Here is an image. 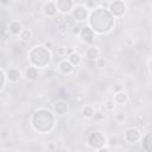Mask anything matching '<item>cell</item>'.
<instances>
[{"mask_svg": "<svg viewBox=\"0 0 152 152\" xmlns=\"http://www.w3.org/2000/svg\"><path fill=\"white\" fill-rule=\"evenodd\" d=\"M6 75H7V78L11 81V82H17L20 80L21 77V74H20V70L15 69V68H11L6 71Z\"/></svg>", "mask_w": 152, "mask_h": 152, "instance_id": "14", "label": "cell"}, {"mask_svg": "<svg viewBox=\"0 0 152 152\" xmlns=\"http://www.w3.org/2000/svg\"><path fill=\"white\" fill-rule=\"evenodd\" d=\"M68 61H69L74 66H75V65H78V64L81 63V55H80L78 52H75V51H74V52L68 57Z\"/></svg>", "mask_w": 152, "mask_h": 152, "instance_id": "21", "label": "cell"}, {"mask_svg": "<svg viewBox=\"0 0 152 152\" xmlns=\"http://www.w3.org/2000/svg\"><path fill=\"white\" fill-rule=\"evenodd\" d=\"M50 59H51V55L44 45L34 46L28 52V61L31 63V66L45 68L50 63Z\"/></svg>", "mask_w": 152, "mask_h": 152, "instance_id": "3", "label": "cell"}, {"mask_svg": "<svg viewBox=\"0 0 152 152\" xmlns=\"http://www.w3.org/2000/svg\"><path fill=\"white\" fill-rule=\"evenodd\" d=\"M72 52H74V49L71 48H57L56 56L58 58H65V57H69Z\"/></svg>", "mask_w": 152, "mask_h": 152, "instance_id": "15", "label": "cell"}, {"mask_svg": "<svg viewBox=\"0 0 152 152\" xmlns=\"http://www.w3.org/2000/svg\"><path fill=\"white\" fill-rule=\"evenodd\" d=\"M142 147L146 152H152V131L147 132L142 138H141Z\"/></svg>", "mask_w": 152, "mask_h": 152, "instance_id": "12", "label": "cell"}, {"mask_svg": "<svg viewBox=\"0 0 152 152\" xmlns=\"http://www.w3.org/2000/svg\"><path fill=\"white\" fill-rule=\"evenodd\" d=\"M150 69H151V71H152V59L150 61Z\"/></svg>", "mask_w": 152, "mask_h": 152, "instance_id": "32", "label": "cell"}, {"mask_svg": "<svg viewBox=\"0 0 152 152\" xmlns=\"http://www.w3.org/2000/svg\"><path fill=\"white\" fill-rule=\"evenodd\" d=\"M86 55H87L88 59L94 61V62H96V61L100 58V57H99V50H97V48H95V46L88 48L87 51H86Z\"/></svg>", "mask_w": 152, "mask_h": 152, "instance_id": "16", "label": "cell"}, {"mask_svg": "<svg viewBox=\"0 0 152 152\" xmlns=\"http://www.w3.org/2000/svg\"><path fill=\"white\" fill-rule=\"evenodd\" d=\"M126 10H127V6L124 1H112L109 2V8L108 11L110 12V14L113 17H122L125 13H126Z\"/></svg>", "mask_w": 152, "mask_h": 152, "instance_id": "5", "label": "cell"}, {"mask_svg": "<svg viewBox=\"0 0 152 152\" xmlns=\"http://www.w3.org/2000/svg\"><path fill=\"white\" fill-rule=\"evenodd\" d=\"M114 24L113 15L107 8L103 7H96L94 11L90 13L89 17V26L93 28L95 33H107L108 31L112 30Z\"/></svg>", "mask_w": 152, "mask_h": 152, "instance_id": "1", "label": "cell"}, {"mask_svg": "<svg viewBox=\"0 0 152 152\" xmlns=\"http://www.w3.org/2000/svg\"><path fill=\"white\" fill-rule=\"evenodd\" d=\"M94 118H95V120H99V119H101V118H104V114L101 113V112H96L95 115H94Z\"/></svg>", "mask_w": 152, "mask_h": 152, "instance_id": "28", "label": "cell"}, {"mask_svg": "<svg viewBox=\"0 0 152 152\" xmlns=\"http://www.w3.org/2000/svg\"><path fill=\"white\" fill-rule=\"evenodd\" d=\"M44 46H45L46 49H51V48H52V43H51V42H45V43H44Z\"/></svg>", "mask_w": 152, "mask_h": 152, "instance_id": "29", "label": "cell"}, {"mask_svg": "<svg viewBox=\"0 0 152 152\" xmlns=\"http://www.w3.org/2000/svg\"><path fill=\"white\" fill-rule=\"evenodd\" d=\"M56 4H57L58 11L62 12V13H68L75 6V4L70 0H58V1H56Z\"/></svg>", "mask_w": 152, "mask_h": 152, "instance_id": "10", "label": "cell"}, {"mask_svg": "<svg viewBox=\"0 0 152 152\" xmlns=\"http://www.w3.org/2000/svg\"><path fill=\"white\" fill-rule=\"evenodd\" d=\"M112 146H114V145H116V139H114V138H112L110 139V142H109Z\"/></svg>", "mask_w": 152, "mask_h": 152, "instance_id": "31", "label": "cell"}, {"mask_svg": "<svg viewBox=\"0 0 152 152\" xmlns=\"http://www.w3.org/2000/svg\"><path fill=\"white\" fill-rule=\"evenodd\" d=\"M95 109H94V107L93 106H89V104H86L83 108H82V115L84 116V118H87V119H90V118H93L94 115H95Z\"/></svg>", "mask_w": 152, "mask_h": 152, "instance_id": "19", "label": "cell"}, {"mask_svg": "<svg viewBox=\"0 0 152 152\" xmlns=\"http://www.w3.org/2000/svg\"><path fill=\"white\" fill-rule=\"evenodd\" d=\"M124 138L127 142L129 144H135L137 141L141 140V133L139 132V129L134 128V127H129L125 131V134H124Z\"/></svg>", "mask_w": 152, "mask_h": 152, "instance_id": "7", "label": "cell"}, {"mask_svg": "<svg viewBox=\"0 0 152 152\" xmlns=\"http://www.w3.org/2000/svg\"><path fill=\"white\" fill-rule=\"evenodd\" d=\"M0 77H1V83H0V89L2 90L5 88V84H6V78H7V75H6V70L4 68L0 69Z\"/></svg>", "mask_w": 152, "mask_h": 152, "instance_id": "24", "label": "cell"}, {"mask_svg": "<svg viewBox=\"0 0 152 152\" xmlns=\"http://www.w3.org/2000/svg\"><path fill=\"white\" fill-rule=\"evenodd\" d=\"M66 109H68V103L64 100H59V101H57L55 103V112L57 114L62 115V114H64L66 112Z\"/></svg>", "mask_w": 152, "mask_h": 152, "instance_id": "17", "label": "cell"}, {"mask_svg": "<svg viewBox=\"0 0 152 152\" xmlns=\"http://www.w3.org/2000/svg\"><path fill=\"white\" fill-rule=\"evenodd\" d=\"M43 12L46 17H55L56 13L58 12V8H57V4L55 1H48L44 4L43 6Z\"/></svg>", "mask_w": 152, "mask_h": 152, "instance_id": "9", "label": "cell"}, {"mask_svg": "<svg viewBox=\"0 0 152 152\" xmlns=\"http://www.w3.org/2000/svg\"><path fill=\"white\" fill-rule=\"evenodd\" d=\"M97 152H108V147H101V148H99L97 150Z\"/></svg>", "mask_w": 152, "mask_h": 152, "instance_id": "30", "label": "cell"}, {"mask_svg": "<svg viewBox=\"0 0 152 152\" xmlns=\"http://www.w3.org/2000/svg\"><path fill=\"white\" fill-rule=\"evenodd\" d=\"M31 124L34 131L39 133H48L55 126V118L50 110L45 108H40L34 112Z\"/></svg>", "mask_w": 152, "mask_h": 152, "instance_id": "2", "label": "cell"}, {"mask_svg": "<svg viewBox=\"0 0 152 152\" xmlns=\"http://www.w3.org/2000/svg\"><path fill=\"white\" fill-rule=\"evenodd\" d=\"M88 144L90 147L95 148V150H99L101 147L104 146L106 144V137L99 132V131H95V132H91L88 137Z\"/></svg>", "mask_w": 152, "mask_h": 152, "instance_id": "4", "label": "cell"}, {"mask_svg": "<svg viewBox=\"0 0 152 152\" xmlns=\"http://www.w3.org/2000/svg\"><path fill=\"white\" fill-rule=\"evenodd\" d=\"M115 119H116V121H119V122H121V121H124V119H125V113H118L116 114V116H115Z\"/></svg>", "mask_w": 152, "mask_h": 152, "instance_id": "27", "label": "cell"}, {"mask_svg": "<svg viewBox=\"0 0 152 152\" xmlns=\"http://www.w3.org/2000/svg\"><path fill=\"white\" fill-rule=\"evenodd\" d=\"M104 108L107 109V110H114V108H115V102L113 101V100H110V101H107L106 102V104H104Z\"/></svg>", "mask_w": 152, "mask_h": 152, "instance_id": "25", "label": "cell"}, {"mask_svg": "<svg viewBox=\"0 0 152 152\" xmlns=\"http://www.w3.org/2000/svg\"><path fill=\"white\" fill-rule=\"evenodd\" d=\"M88 17V7L86 5H75L72 8V19L77 21H83Z\"/></svg>", "mask_w": 152, "mask_h": 152, "instance_id": "6", "label": "cell"}, {"mask_svg": "<svg viewBox=\"0 0 152 152\" xmlns=\"http://www.w3.org/2000/svg\"><path fill=\"white\" fill-rule=\"evenodd\" d=\"M80 37L86 43H93L94 42V37H95V32L93 31V28L89 25H86V26H83L81 28Z\"/></svg>", "mask_w": 152, "mask_h": 152, "instance_id": "8", "label": "cell"}, {"mask_svg": "<svg viewBox=\"0 0 152 152\" xmlns=\"http://www.w3.org/2000/svg\"><path fill=\"white\" fill-rule=\"evenodd\" d=\"M113 101H114L115 103H118V104H122V103H125V102L127 101V94H126L124 90L118 91V93H115Z\"/></svg>", "mask_w": 152, "mask_h": 152, "instance_id": "18", "label": "cell"}, {"mask_svg": "<svg viewBox=\"0 0 152 152\" xmlns=\"http://www.w3.org/2000/svg\"><path fill=\"white\" fill-rule=\"evenodd\" d=\"M68 28H69V26H68L66 24H64L63 21H61V23L58 24V26H57V32H58L61 36H65L66 32H68Z\"/></svg>", "mask_w": 152, "mask_h": 152, "instance_id": "23", "label": "cell"}, {"mask_svg": "<svg viewBox=\"0 0 152 152\" xmlns=\"http://www.w3.org/2000/svg\"><path fill=\"white\" fill-rule=\"evenodd\" d=\"M81 28H82V27H81L80 25H74V26H72V33L80 36V33H81Z\"/></svg>", "mask_w": 152, "mask_h": 152, "instance_id": "26", "label": "cell"}, {"mask_svg": "<svg viewBox=\"0 0 152 152\" xmlns=\"http://www.w3.org/2000/svg\"><path fill=\"white\" fill-rule=\"evenodd\" d=\"M26 77H27V80L34 81V80L38 77L37 68H34V66H28V68L26 69Z\"/></svg>", "mask_w": 152, "mask_h": 152, "instance_id": "20", "label": "cell"}, {"mask_svg": "<svg viewBox=\"0 0 152 152\" xmlns=\"http://www.w3.org/2000/svg\"><path fill=\"white\" fill-rule=\"evenodd\" d=\"M58 69H59V71H61L62 74L68 75V74H70V72L74 70V65H72L69 61L62 59V61L59 62V64H58Z\"/></svg>", "mask_w": 152, "mask_h": 152, "instance_id": "13", "label": "cell"}, {"mask_svg": "<svg viewBox=\"0 0 152 152\" xmlns=\"http://www.w3.org/2000/svg\"><path fill=\"white\" fill-rule=\"evenodd\" d=\"M19 38L23 40V42H28L31 38H32V32L30 28H24L21 31V33L19 34Z\"/></svg>", "mask_w": 152, "mask_h": 152, "instance_id": "22", "label": "cell"}, {"mask_svg": "<svg viewBox=\"0 0 152 152\" xmlns=\"http://www.w3.org/2000/svg\"><path fill=\"white\" fill-rule=\"evenodd\" d=\"M7 30H8V33L17 36V34H20L21 33V31L24 30V27H23V25L19 21L14 20V21H11L8 24V28Z\"/></svg>", "mask_w": 152, "mask_h": 152, "instance_id": "11", "label": "cell"}]
</instances>
